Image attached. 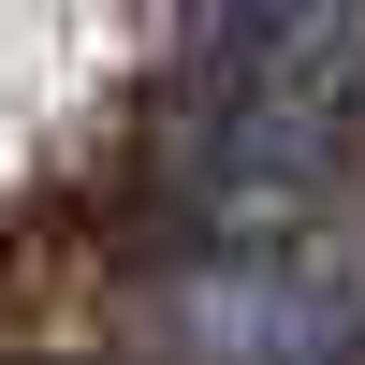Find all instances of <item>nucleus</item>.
I'll return each mask as SVG.
<instances>
[{
	"mask_svg": "<svg viewBox=\"0 0 365 365\" xmlns=\"http://www.w3.org/2000/svg\"><path fill=\"white\" fill-rule=\"evenodd\" d=\"M175 365H351L365 351V249L278 220V234H205L161 278Z\"/></svg>",
	"mask_w": 365,
	"mask_h": 365,
	"instance_id": "obj_1",
	"label": "nucleus"
}]
</instances>
